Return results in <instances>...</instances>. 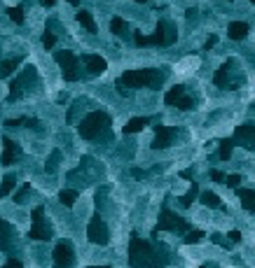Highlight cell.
I'll use <instances>...</instances> for the list:
<instances>
[{"instance_id":"6da1fadb","label":"cell","mask_w":255,"mask_h":268,"mask_svg":"<svg viewBox=\"0 0 255 268\" xmlns=\"http://www.w3.org/2000/svg\"><path fill=\"white\" fill-rule=\"evenodd\" d=\"M169 263V250L164 245L155 247L131 233L129 240V266L131 268H164Z\"/></svg>"},{"instance_id":"7a4b0ae2","label":"cell","mask_w":255,"mask_h":268,"mask_svg":"<svg viewBox=\"0 0 255 268\" xmlns=\"http://www.w3.org/2000/svg\"><path fill=\"white\" fill-rule=\"evenodd\" d=\"M167 79V70H157V68H145V70H127L120 79H117V91H122L124 96H131V89L150 87L157 89Z\"/></svg>"},{"instance_id":"3957f363","label":"cell","mask_w":255,"mask_h":268,"mask_svg":"<svg viewBox=\"0 0 255 268\" xmlns=\"http://www.w3.org/2000/svg\"><path fill=\"white\" fill-rule=\"evenodd\" d=\"M133 42L138 47H169L176 42V28L169 21H157V28L152 35H133Z\"/></svg>"},{"instance_id":"277c9868","label":"cell","mask_w":255,"mask_h":268,"mask_svg":"<svg viewBox=\"0 0 255 268\" xmlns=\"http://www.w3.org/2000/svg\"><path fill=\"white\" fill-rule=\"evenodd\" d=\"M110 128V117L106 112H89L78 126V133L84 140H96L101 133H108Z\"/></svg>"},{"instance_id":"5b68a950","label":"cell","mask_w":255,"mask_h":268,"mask_svg":"<svg viewBox=\"0 0 255 268\" xmlns=\"http://www.w3.org/2000/svg\"><path fill=\"white\" fill-rule=\"evenodd\" d=\"M161 231L185 233V231H190V224L183 217H178L176 212H171V210L164 205V208H161V215H159V222H157V226L152 229V238H157V233H161Z\"/></svg>"},{"instance_id":"8992f818","label":"cell","mask_w":255,"mask_h":268,"mask_svg":"<svg viewBox=\"0 0 255 268\" xmlns=\"http://www.w3.org/2000/svg\"><path fill=\"white\" fill-rule=\"evenodd\" d=\"M56 63L61 66V75L66 82H78L80 79V59L73 51H54Z\"/></svg>"},{"instance_id":"52a82bcc","label":"cell","mask_w":255,"mask_h":268,"mask_svg":"<svg viewBox=\"0 0 255 268\" xmlns=\"http://www.w3.org/2000/svg\"><path fill=\"white\" fill-rule=\"evenodd\" d=\"M35 82H38V75H35V68H31V66H28L26 70H24L21 75H19L17 79H14V82H12L10 93H7V100H10V103L19 100V98L24 96V91H26V89H31Z\"/></svg>"},{"instance_id":"ba28073f","label":"cell","mask_w":255,"mask_h":268,"mask_svg":"<svg viewBox=\"0 0 255 268\" xmlns=\"http://www.w3.org/2000/svg\"><path fill=\"white\" fill-rule=\"evenodd\" d=\"M42 212H44L42 205H35L33 208V212H31L33 226H31V231H28V238H31V240H44L47 243V240H52V226L44 222Z\"/></svg>"},{"instance_id":"9c48e42d","label":"cell","mask_w":255,"mask_h":268,"mask_svg":"<svg viewBox=\"0 0 255 268\" xmlns=\"http://www.w3.org/2000/svg\"><path fill=\"white\" fill-rule=\"evenodd\" d=\"M87 238L94 243V245H108V243H110V231H108L106 222H103L99 215H96V217H91V222H89Z\"/></svg>"},{"instance_id":"30bf717a","label":"cell","mask_w":255,"mask_h":268,"mask_svg":"<svg viewBox=\"0 0 255 268\" xmlns=\"http://www.w3.org/2000/svg\"><path fill=\"white\" fill-rule=\"evenodd\" d=\"M232 140L234 145H241V147L255 152V121H246V124L239 126Z\"/></svg>"},{"instance_id":"8fae6325","label":"cell","mask_w":255,"mask_h":268,"mask_svg":"<svg viewBox=\"0 0 255 268\" xmlns=\"http://www.w3.org/2000/svg\"><path fill=\"white\" fill-rule=\"evenodd\" d=\"M75 266V252L71 243H59L54 247V268H73Z\"/></svg>"},{"instance_id":"7c38bea8","label":"cell","mask_w":255,"mask_h":268,"mask_svg":"<svg viewBox=\"0 0 255 268\" xmlns=\"http://www.w3.org/2000/svg\"><path fill=\"white\" fill-rule=\"evenodd\" d=\"M176 133H178L176 128H169V126L157 124L155 126V140H152V149H167L169 145L173 143Z\"/></svg>"},{"instance_id":"4fadbf2b","label":"cell","mask_w":255,"mask_h":268,"mask_svg":"<svg viewBox=\"0 0 255 268\" xmlns=\"http://www.w3.org/2000/svg\"><path fill=\"white\" fill-rule=\"evenodd\" d=\"M232 61H225L220 68H218V72L213 75V84L220 89H239V82H232L229 79V72H232Z\"/></svg>"},{"instance_id":"5bb4252c","label":"cell","mask_w":255,"mask_h":268,"mask_svg":"<svg viewBox=\"0 0 255 268\" xmlns=\"http://www.w3.org/2000/svg\"><path fill=\"white\" fill-rule=\"evenodd\" d=\"M80 63H84V66H87L89 75H103V72H106V68H108L106 59H101L99 54H82Z\"/></svg>"},{"instance_id":"9a60e30c","label":"cell","mask_w":255,"mask_h":268,"mask_svg":"<svg viewBox=\"0 0 255 268\" xmlns=\"http://www.w3.org/2000/svg\"><path fill=\"white\" fill-rule=\"evenodd\" d=\"M3 145H5V149H3V156H0V164L5 166H12L14 161L21 156V149H19V145L14 143V140H10V138H3Z\"/></svg>"},{"instance_id":"2e32d148","label":"cell","mask_w":255,"mask_h":268,"mask_svg":"<svg viewBox=\"0 0 255 268\" xmlns=\"http://www.w3.org/2000/svg\"><path fill=\"white\" fill-rule=\"evenodd\" d=\"M227 35L232 40H244L248 35V23L246 21H232L227 28Z\"/></svg>"},{"instance_id":"e0dca14e","label":"cell","mask_w":255,"mask_h":268,"mask_svg":"<svg viewBox=\"0 0 255 268\" xmlns=\"http://www.w3.org/2000/svg\"><path fill=\"white\" fill-rule=\"evenodd\" d=\"M239 198H241V208L255 212V189H239Z\"/></svg>"},{"instance_id":"ac0fdd59","label":"cell","mask_w":255,"mask_h":268,"mask_svg":"<svg viewBox=\"0 0 255 268\" xmlns=\"http://www.w3.org/2000/svg\"><path fill=\"white\" fill-rule=\"evenodd\" d=\"M232 147H234V140H232V138H225V140H220L218 159H220V161H229V156H232Z\"/></svg>"},{"instance_id":"d6986e66","label":"cell","mask_w":255,"mask_h":268,"mask_svg":"<svg viewBox=\"0 0 255 268\" xmlns=\"http://www.w3.org/2000/svg\"><path fill=\"white\" fill-rule=\"evenodd\" d=\"M148 124H150L148 117H136V119H131L127 126H124V133H138L141 128H145Z\"/></svg>"},{"instance_id":"ffe728a7","label":"cell","mask_w":255,"mask_h":268,"mask_svg":"<svg viewBox=\"0 0 255 268\" xmlns=\"http://www.w3.org/2000/svg\"><path fill=\"white\" fill-rule=\"evenodd\" d=\"M78 21L87 28L89 33H96V31H99V28H96V23H94V19H91V14H89L87 10H80L78 12Z\"/></svg>"},{"instance_id":"44dd1931","label":"cell","mask_w":255,"mask_h":268,"mask_svg":"<svg viewBox=\"0 0 255 268\" xmlns=\"http://www.w3.org/2000/svg\"><path fill=\"white\" fill-rule=\"evenodd\" d=\"M21 63V59H10V61H3L0 63V79H5V77H10L12 72H14V68Z\"/></svg>"},{"instance_id":"7402d4cb","label":"cell","mask_w":255,"mask_h":268,"mask_svg":"<svg viewBox=\"0 0 255 268\" xmlns=\"http://www.w3.org/2000/svg\"><path fill=\"white\" fill-rule=\"evenodd\" d=\"M14 184H17V177L12 175V173L3 177V182H0V198H5L7 194H10L12 189H14Z\"/></svg>"},{"instance_id":"603a6c76","label":"cell","mask_w":255,"mask_h":268,"mask_svg":"<svg viewBox=\"0 0 255 268\" xmlns=\"http://www.w3.org/2000/svg\"><path fill=\"white\" fill-rule=\"evenodd\" d=\"M201 203H204L206 208H222L220 196L213 194V192H204V194H201Z\"/></svg>"},{"instance_id":"cb8c5ba5","label":"cell","mask_w":255,"mask_h":268,"mask_svg":"<svg viewBox=\"0 0 255 268\" xmlns=\"http://www.w3.org/2000/svg\"><path fill=\"white\" fill-rule=\"evenodd\" d=\"M59 201H61L66 208H73L75 201H78V192H75V189H63V192L59 194Z\"/></svg>"},{"instance_id":"d4e9b609","label":"cell","mask_w":255,"mask_h":268,"mask_svg":"<svg viewBox=\"0 0 255 268\" xmlns=\"http://www.w3.org/2000/svg\"><path fill=\"white\" fill-rule=\"evenodd\" d=\"M183 93H185V87H180V84H178V87H173V89H169L167 96H164V103L173 105L178 98H180V96H183Z\"/></svg>"},{"instance_id":"484cf974","label":"cell","mask_w":255,"mask_h":268,"mask_svg":"<svg viewBox=\"0 0 255 268\" xmlns=\"http://www.w3.org/2000/svg\"><path fill=\"white\" fill-rule=\"evenodd\" d=\"M197 194H199V186H197V182H192L190 192L185 194V196H180V205H183V208H190V205H192V201L197 198Z\"/></svg>"},{"instance_id":"4316f807","label":"cell","mask_w":255,"mask_h":268,"mask_svg":"<svg viewBox=\"0 0 255 268\" xmlns=\"http://www.w3.org/2000/svg\"><path fill=\"white\" fill-rule=\"evenodd\" d=\"M201 238H204V231H199V229H190V231H185V238H183V240L188 243V245H192V243H199Z\"/></svg>"},{"instance_id":"83f0119b","label":"cell","mask_w":255,"mask_h":268,"mask_svg":"<svg viewBox=\"0 0 255 268\" xmlns=\"http://www.w3.org/2000/svg\"><path fill=\"white\" fill-rule=\"evenodd\" d=\"M173 105H176L178 110H183V112H188V110H192V108H194V98H190V96H185V93H183V96H180V98H178Z\"/></svg>"},{"instance_id":"f1b7e54d","label":"cell","mask_w":255,"mask_h":268,"mask_svg":"<svg viewBox=\"0 0 255 268\" xmlns=\"http://www.w3.org/2000/svg\"><path fill=\"white\" fill-rule=\"evenodd\" d=\"M110 31L115 35H124V31H127V21H124V19H120V17H115L110 21Z\"/></svg>"},{"instance_id":"f546056e","label":"cell","mask_w":255,"mask_h":268,"mask_svg":"<svg viewBox=\"0 0 255 268\" xmlns=\"http://www.w3.org/2000/svg\"><path fill=\"white\" fill-rule=\"evenodd\" d=\"M7 17L14 23H24V7H7Z\"/></svg>"},{"instance_id":"4dcf8cb0","label":"cell","mask_w":255,"mask_h":268,"mask_svg":"<svg viewBox=\"0 0 255 268\" xmlns=\"http://www.w3.org/2000/svg\"><path fill=\"white\" fill-rule=\"evenodd\" d=\"M59 161H61V152L59 149H54L50 156V161H47V173H56V166H59Z\"/></svg>"},{"instance_id":"1f68e13d","label":"cell","mask_w":255,"mask_h":268,"mask_svg":"<svg viewBox=\"0 0 255 268\" xmlns=\"http://www.w3.org/2000/svg\"><path fill=\"white\" fill-rule=\"evenodd\" d=\"M28 192H31V184H28V182H24L21 189H19V192L14 194V203H24V198H26Z\"/></svg>"},{"instance_id":"d6a6232c","label":"cell","mask_w":255,"mask_h":268,"mask_svg":"<svg viewBox=\"0 0 255 268\" xmlns=\"http://www.w3.org/2000/svg\"><path fill=\"white\" fill-rule=\"evenodd\" d=\"M42 44H44V49H52V47H54V44H56V35L47 31V33L42 35Z\"/></svg>"},{"instance_id":"836d02e7","label":"cell","mask_w":255,"mask_h":268,"mask_svg":"<svg viewBox=\"0 0 255 268\" xmlns=\"http://www.w3.org/2000/svg\"><path fill=\"white\" fill-rule=\"evenodd\" d=\"M239 182H241V175H239V173H234V175H227V177H225V182H222V184H227V186H237Z\"/></svg>"},{"instance_id":"e575fe53","label":"cell","mask_w":255,"mask_h":268,"mask_svg":"<svg viewBox=\"0 0 255 268\" xmlns=\"http://www.w3.org/2000/svg\"><path fill=\"white\" fill-rule=\"evenodd\" d=\"M5 126L7 128H19V126H24V117L21 119H5Z\"/></svg>"},{"instance_id":"d590c367","label":"cell","mask_w":255,"mask_h":268,"mask_svg":"<svg viewBox=\"0 0 255 268\" xmlns=\"http://www.w3.org/2000/svg\"><path fill=\"white\" fill-rule=\"evenodd\" d=\"M0 268H24V263L19 261V259H10L5 266H0Z\"/></svg>"},{"instance_id":"8d00e7d4","label":"cell","mask_w":255,"mask_h":268,"mask_svg":"<svg viewBox=\"0 0 255 268\" xmlns=\"http://www.w3.org/2000/svg\"><path fill=\"white\" fill-rule=\"evenodd\" d=\"M218 44V35H211V38L206 40V44H204V49H213V47H216Z\"/></svg>"},{"instance_id":"74e56055","label":"cell","mask_w":255,"mask_h":268,"mask_svg":"<svg viewBox=\"0 0 255 268\" xmlns=\"http://www.w3.org/2000/svg\"><path fill=\"white\" fill-rule=\"evenodd\" d=\"M211 180L213 182H225V175H222L220 170H211Z\"/></svg>"},{"instance_id":"f35d334b","label":"cell","mask_w":255,"mask_h":268,"mask_svg":"<svg viewBox=\"0 0 255 268\" xmlns=\"http://www.w3.org/2000/svg\"><path fill=\"white\" fill-rule=\"evenodd\" d=\"M227 238H229L232 243H239V240H241V231H237V229H234V231H229V235H227Z\"/></svg>"},{"instance_id":"ab89813d","label":"cell","mask_w":255,"mask_h":268,"mask_svg":"<svg viewBox=\"0 0 255 268\" xmlns=\"http://www.w3.org/2000/svg\"><path fill=\"white\" fill-rule=\"evenodd\" d=\"M5 231H10V224H7L5 219H0V233H5Z\"/></svg>"},{"instance_id":"60d3db41","label":"cell","mask_w":255,"mask_h":268,"mask_svg":"<svg viewBox=\"0 0 255 268\" xmlns=\"http://www.w3.org/2000/svg\"><path fill=\"white\" fill-rule=\"evenodd\" d=\"M213 240H216L218 245H222V247H227V243L222 240V235H218V233H216V235H213Z\"/></svg>"},{"instance_id":"b9f144b4","label":"cell","mask_w":255,"mask_h":268,"mask_svg":"<svg viewBox=\"0 0 255 268\" xmlns=\"http://www.w3.org/2000/svg\"><path fill=\"white\" fill-rule=\"evenodd\" d=\"M131 175H133V177H143L145 173H143V170H141V168H133V170H131Z\"/></svg>"},{"instance_id":"7bdbcfd3","label":"cell","mask_w":255,"mask_h":268,"mask_svg":"<svg viewBox=\"0 0 255 268\" xmlns=\"http://www.w3.org/2000/svg\"><path fill=\"white\" fill-rule=\"evenodd\" d=\"M180 175H183V177H185V180H192V170H190V168H188V170H183V173H180Z\"/></svg>"},{"instance_id":"ee69618b","label":"cell","mask_w":255,"mask_h":268,"mask_svg":"<svg viewBox=\"0 0 255 268\" xmlns=\"http://www.w3.org/2000/svg\"><path fill=\"white\" fill-rule=\"evenodd\" d=\"M40 3H42L44 7H52V5H54V3H56V0H40Z\"/></svg>"},{"instance_id":"f6af8a7d","label":"cell","mask_w":255,"mask_h":268,"mask_svg":"<svg viewBox=\"0 0 255 268\" xmlns=\"http://www.w3.org/2000/svg\"><path fill=\"white\" fill-rule=\"evenodd\" d=\"M68 3H71L73 7H78V5H80V0H68Z\"/></svg>"},{"instance_id":"bcb514c9","label":"cell","mask_w":255,"mask_h":268,"mask_svg":"<svg viewBox=\"0 0 255 268\" xmlns=\"http://www.w3.org/2000/svg\"><path fill=\"white\" fill-rule=\"evenodd\" d=\"M89 268H110V266H89Z\"/></svg>"},{"instance_id":"7dc6e473","label":"cell","mask_w":255,"mask_h":268,"mask_svg":"<svg viewBox=\"0 0 255 268\" xmlns=\"http://www.w3.org/2000/svg\"><path fill=\"white\" fill-rule=\"evenodd\" d=\"M136 3H148V0H136Z\"/></svg>"},{"instance_id":"c3c4849f","label":"cell","mask_w":255,"mask_h":268,"mask_svg":"<svg viewBox=\"0 0 255 268\" xmlns=\"http://www.w3.org/2000/svg\"><path fill=\"white\" fill-rule=\"evenodd\" d=\"M201 268H208V266H201Z\"/></svg>"},{"instance_id":"681fc988","label":"cell","mask_w":255,"mask_h":268,"mask_svg":"<svg viewBox=\"0 0 255 268\" xmlns=\"http://www.w3.org/2000/svg\"><path fill=\"white\" fill-rule=\"evenodd\" d=\"M250 3H255V0H250Z\"/></svg>"}]
</instances>
